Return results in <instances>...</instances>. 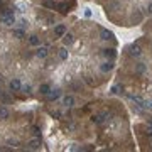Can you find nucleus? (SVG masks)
<instances>
[{"mask_svg": "<svg viewBox=\"0 0 152 152\" xmlns=\"http://www.w3.org/2000/svg\"><path fill=\"white\" fill-rule=\"evenodd\" d=\"M135 73L137 75H144V73H145V64H144V63H139V64L135 66Z\"/></svg>", "mask_w": 152, "mask_h": 152, "instance_id": "17", "label": "nucleus"}, {"mask_svg": "<svg viewBox=\"0 0 152 152\" xmlns=\"http://www.w3.org/2000/svg\"><path fill=\"white\" fill-rule=\"evenodd\" d=\"M9 118V110L5 107H0V120H5Z\"/></svg>", "mask_w": 152, "mask_h": 152, "instance_id": "18", "label": "nucleus"}, {"mask_svg": "<svg viewBox=\"0 0 152 152\" xmlns=\"http://www.w3.org/2000/svg\"><path fill=\"white\" fill-rule=\"evenodd\" d=\"M20 90L24 93H31V90H32V86H31V85H26V86H20Z\"/></svg>", "mask_w": 152, "mask_h": 152, "instance_id": "26", "label": "nucleus"}, {"mask_svg": "<svg viewBox=\"0 0 152 152\" xmlns=\"http://www.w3.org/2000/svg\"><path fill=\"white\" fill-rule=\"evenodd\" d=\"M63 105H64L66 108H71L73 105H75V98L71 96V95H68V96L63 98Z\"/></svg>", "mask_w": 152, "mask_h": 152, "instance_id": "7", "label": "nucleus"}, {"mask_svg": "<svg viewBox=\"0 0 152 152\" xmlns=\"http://www.w3.org/2000/svg\"><path fill=\"white\" fill-rule=\"evenodd\" d=\"M107 9H108V10H115V9H118V2H112V4H108Z\"/></svg>", "mask_w": 152, "mask_h": 152, "instance_id": "24", "label": "nucleus"}, {"mask_svg": "<svg viewBox=\"0 0 152 152\" xmlns=\"http://www.w3.org/2000/svg\"><path fill=\"white\" fill-rule=\"evenodd\" d=\"M32 134L36 137H39V135H41V129H39V127H32Z\"/></svg>", "mask_w": 152, "mask_h": 152, "instance_id": "27", "label": "nucleus"}, {"mask_svg": "<svg viewBox=\"0 0 152 152\" xmlns=\"http://www.w3.org/2000/svg\"><path fill=\"white\" fill-rule=\"evenodd\" d=\"M39 42H41V41H39V37L36 36V34L29 36V44H31V46H39Z\"/></svg>", "mask_w": 152, "mask_h": 152, "instance_id": "16", "label": "nucleus"}, {"mask_svg": "<svg viewBox=\"0 0 152 152\" xmlns=\"http://www.w3.org/2000/svg\"><path fill=\"white\" fill-rule=\"evenodd\" d=\"M27 149L29 151H39V149H41V139H32V140H29Z\"/></svg>", "mask_w": 152, "mask_h": 152, "instance_id": "4", "label": "nucleus"}, {"mask_svg": "<svg viewBox=\"0 0 152 152\" xmlns=\"http://www.w3.org/2000/svg\"><path fill=\"white\" fill-rule=\"evenodd\" d=\"M14 37L17 39H24V36H26V32H24V29H14Z\"/></svg>", "mask_w": 152, "mask_h": 152, "instance_id": "15", "label": "nucleus"}, {"mask_svg": "<svg viewBox=\"0 0 152 152\" xmlns=\"http://www.w3.org/2000/svg\"><path fill=\"white\" fill-rule=\"evenodd\" d=\"M59 59H63V61H64V59H68V51H66L64 48H63V49H59Z\"/></svg>", "mask_w": 152, "mask_h": 152, "instance_id": "23", "label": "nucleus"}, {"mask_svg": "<svg viewBox=\"0 0 152 152\" xmlns=\"http://www.w3.org/2000/svg\"><path fill=\"white\" fill-rule=\"evenodd\" d=\"M142 54V51L139 46H132L130 48V56H134V58H139V56Z\"/></svg>", "mask_w": 152, "mask_h": 152, "instance_id": "13", "label": "nucleus"}, {"mask_svg": "<svg viewBox=\"0 0 152 152\" xmlns=\"http://www.w3.org/2000/svg\"><path fill=\"white\" fill-rule=\"evenodd\" d=\"M36 56H37V58H41V59H44V58L48 56V48H37Z\"/></svg>", "mask_w": 152, "mask_h": 152, "instance_id": "12", "label": "nucleus"}, {"mask_svg": "<svg viewBox=\"0 0 152 152\" xmlns=\"http://www.w3.org/2000/svg\"><path fill=\"white\" fill-rule=\"evenodd\" d=\"M0 22L7 26V27H10L15 24V17H14V10L12 9H4V12L0 14Z\"/></svg>", "mask_w": 152, "mask_h": 152, "instance_id": "1", "label": "nucleus"}, {"mask_svg": "<svg viewBox=\"0 0 152 152\" xmlns=\"http://www.w3.org/2000/svg\"><path fill=\"white\" fill-rule=\"evenodd\" d=\"M100 34H102V39H103V41L113 39V32H110V31H107V29H102V31H100Z\"/></svg>", "mask_w": 152, "mask_h": 152, "instance_id": "10", "label": "nucleus"}, {"mask_svg": "<svg viewBox=\"0 0 152 152\" xmlns=\"http://www.w3.org/2000/svg\"><path fill=\"white\" fill-rule=\"evenodd\" d=\"M20 81H19V80H17V78H14V80H12L10 83H9V88H10L12 91H19V90H20Z\"/></svg>", "mask_w": 152, "mask_h": 152, "instance_id": "5", "label": "nucleus"}, {"mask_svg": "<svg viewBox=\"0 0 152 152\" xmlns=\"http://www.w3.org/2000/svg\"><path fill=\"white\" fill-rule=\"evenodd\" d=\"M107 117H108V113H96V115H93L91 117V122L93 124H96V125H102L107 120Z\"/></svg>", "mask_w": 152, "mask_h": 152, "instance_id": "3", "label": "nucleus"}, {"mask_svg": "<svg viewBox=\"0 0 152 152\" xmlns=\"http://www.w3.org/2000/svg\"><path fill=\"white\" fill-rule=\"evenodd\" d=\"M63 42H64V46H71V44L75 42V36L73 34H64L63 36Z\"/></svg>", "mask_w": 152, "mask_h": 152, "instance_id": "9", "label": "nucleus"}, {"mask_svg": "<svg viewBox=\"0 0 152 152\" xmlns=\"http://www.w3.org/2000/svg\"><path fill=\"white\" fill-rule=\"evenodd\" d=\"M2 5H4V2H2V0H0V7H2Z\"/></svg>", "mask_w": 152, "mask_h": 152, "instance_id": "33", "label": "nucleus"}, {"mask_svg": "<svg viewBox=\"0 0 152 152\" xmlns=\"http://www.w3.org/2000/svg\"><path fill=\"white\" fill-rule=\"evenodd\" d=\"M42 5L48 7V9H56V2H54V0H44Z\"/></svg>", "mask_w": 152, "mask_h": 152, "instance_id": "20", "label": "nucleus"}, {"mask_svg": "<svg viewBox=\"0 0 152 152\" xmlns=\"http://www.w3.org/2000/svg\"><path fill=\"white\" fill-rule=\"evenodd\" d=\"M147 125H151V127H152V117H151L149 120H147Z\"/></svg>", "mask_w": 152, "mask_h": 152, "instance_id": "31", "label": "nucleus"}, {"mask_svg": "<svg viewBox=\"0 0 152 152\" xmlns=\"http://www.w3.org/2000/svg\"><path fill=\"white\" fill-rule=\"evenodd\" d=\"M49 90H51V86H49L48 83H44V85H41V86H39V91L42 93V95H48Z\"/></svg>", "mask_w": 152, "mask_h": 152, "instance_id": "19", "label": "nucleus"}, {"mask_svg": "<svg viewBox=\"0 0 152 152\" xmlns=\"http://www.w3.org/2000/svg\"><path fill=\"white\" fill-rule=\"evenodd\" d=\"M145 134L149 137H152V127H151V125H147V132H145Z\"/></svg>", "mask_w": 152, "mask_h": 152, "instance_id": "28", "label": "nucleus"}, {"mask_svg": "<svg viewBox=\"0 0 152 152\" xmlns=\"http://www.w3.org/2000/svg\"><path fill=\"white\" fill-rule=\"evenodd\" d=\"M149 12H152V5H151V7H149Z\"/></svg>", "mask_w": 152, "mask_h": 152, "instance_id": "32", "label": "nucleus"}, {"mask_svg": "<svg viewBox=\"0 0 152 152\" xmlns=\"http://www.w3.org/2000/svg\"><path fill=\"white\" fill-rule=\"evenodd\" d=\"M129 98H130L134 103H137V105H142V102H144V100H142L140 96H137V95H129Z\"/></svg>", "mask_w": 152, "mask_h": 152, "instance_id": "21", "label": "nucleus"}, {"mask_svg": "<svg viewBox=\"0 0 152 152\" xmlns=\"http://www.w3.org/2000/svg\"><path fill=\"white\" fill-rule=\"evenodd\" d=\"M64 34H66V27H64V26H56V27H54V36H56V37H63Z\"/></svg>", "mask_w": 152, "mask_h": 152, "instance_id": "8", "label": "nucleus"}, {"mask_svg": "<svg viewBox=\"0 0 152 152\" xmlns=\"http://www.w3.org/2000/svg\"><path fill=\"white\" fill-rule=\"evenodd\" d=\"M102 54H103L105 58H108V59H115L117 53H115V49H102Z\"/></svg>", "mask_w": 152, "mask_h": 152, "instance_id": "6", "label": "nucleus"}, {"mask_svg": "<svg viewBox=\"0 0 152 152\" xmlns=\"http://www.w3.org/2000/svg\"><path fill=\"white\" fill-rule=\"evenodd\" d=\"M142 107H144V110H152V100H145V102H142Z\"/></svg>", "mask_w": 152, "mask_h": 152, "instance_id": "22", "label": "nucleus"}, {"mask_svg": "<svg viewBox=\"0 0 152 152\" xmlns=\"http://www.w3.org/2000/svg\"><path fill=\"white\" fill-rule=\"evenodd\" d=\"M85 15L90 17V15H91V10H90V9H86V10H85Z\"/></svg>", "mask_w": 152, "mask_h": 152, "instance_id": "30", "label": "nucleus"}, {"mask_svg": "<svg viewBox=\"0 0 152 152\" xmlns=\"http://www.w3.org/2000/svg\"><path fill=\"white\" fill-rule=\"evenodd\" d=\"M19 27H20V29L26 27V20H20V22H19Z\"/></svg>", "mask_w": 152, "mask_h": 152, "instance_id": "29", "label": "nucleus"}, {"mask_svg": "<svg viewBox=\"0 0 152 152\" xmlns=\"http://www.w3.org/2000/svg\"><path fill=\"white\" fill-rule=\"evenodd\" d=\"M100 69L103 71V73H108V71L113 69V64H112V61H107V63H103V64L100 66Z\"/></svg>", "mask_w": 152, "mask_h": 152, "instance_id": "11", "label": "nucleus"}, {"mask_svg": "<svg viewBox=\"0 0 152 152\" xmlns=\"http://www.w3.org/2000/svg\"><path fill=\"white\" fill-rule=\"evenodd\" d=\"M56 9H59L61 14H66L69 7H68V4H66V2H61V4H56Z\"/></svg>", "mask_w": 152, "mask_h": 152, "instance_id": "14", "label": "nucleus"}, {"mask_svg": "<svg viewBox=\"0 0 152 152\" xmlns=\"http://www.w3.org/2000/svg\"><path fill=\"white\" fill-rule=\"evenodd\" d=\"M59 96H61V90H58V88H56V90H49V93L46 95L48 102H56Z\"/></svg>", "mask_w": 152, "mask_h": 152, "instance_id": "2", "label": "nucleus"}, {"mask_svg": "<svg viewBox=\"0 0 152 152\" xmlns=\"http://www.w3.org/2000/svg\"><path fill=\"white\" fill-rule=\"evenodd\" d=\"M120 90H122V86H120V85H115V86L112 88V93H113V95H118Z\"/></svg>", "mask_w": 152, "mask_h": 152, "instance_id": "25", "label": "nucleus"}]
</instances>
